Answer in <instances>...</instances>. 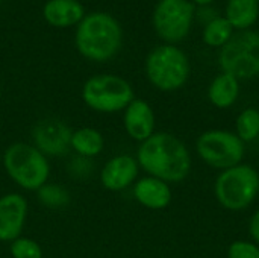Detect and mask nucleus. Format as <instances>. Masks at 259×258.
Returning <instances> with one entry per match:
<instances>
[{
  "mask_svg": "<svg viewBox=\"0 0 259 258\" xmlns=\"http://www.w3.org/2000/svg\"><path fill=\"white\" fill-rule=\"evenodd\" d=\"M171 189L168 182L155 176L140 178L134 186L135 201L149 210H164L171 202Z\"/></svg>",
  "mask_w": 259,
  "mask_h": 258,
  "instance_id": "14",
  "label": "nucleus"
},
{
  "mask_svg": "<svg viewBox=\"0 0 259 258\" xmlns=\"http://www.w3.org/2000/svg\"><path fill=\"white\" fill-rule=\"evenodd\" d=\"M225 17L234 29L246 30L258 20L259 0H228Z\"/></svg>",
  "mask_w": 259,
  "mask_h": 258,
  "instance_id": "17",
  "label": "nucleus"
},
{
  "mask_svg": "<svg viewBox=\"0 0 259 258\" xmlns=\"http://www.w3.org/2000/svg\"><path fill=\"white\" fill-rule=\"evenodd\" d=\"M38 201L50 210H61L70 204V193L67 189L56 184H46L38 190Z\"/></svg>",
  "mask_w": 259,
  "mask_h": 258,
  "instance_id": "21",
  "label": "nucleus"
},
{
  "mask_svg": "<svg viewBox=\"0 0 259 258\" xmlns=\"http://www.w3.org/2000/svg\"><path fill=\"white\" fill-rule=\"evenodd\" d=\"M194 3L190 0H159L153 11V27L167 43L184 40L191 29Z\"/></svg>",
  "mask_w": 259,
  "mask_h": 258,
  "instance_id": "9",
  "label": "nucleus"
},
{
  "mask_svg": "<svg viewBox=\"0 0 259 258\" xmlns=\"http://www.w3.org/2000/svg\"><path fill=\"white\" fill-rule=\"evenodd\" d=\"M228 258H259V245L247 240H235L228 248Z\"/></svg>",
  "mask_w": 259,
  "mask_h": 258,
  "instance_id": "23",
  "label": "nucleus"
},
{
  "mask_svg": "<svg viewBox=\"0 0 259 258\" xmlns=\"http://www.w3.org/2000/svg\"><path fill=\"white\" fill-rule=\"evenodd\" d=\"M146 76L161 91H176L190 78V61L184 50L173 44L155 47L146 58Z\"/></svg>",
  "mask_w": 259,
  "mask_h": 258,
  "instance_id": "5",
  "label": "nucleus"
},
{
  "mask_svg": "<svg viewBox=\"0 0 259 258\" xmlns=\"http://www.w3.org/2000/svg\"><path fill=\"white\" fill-rule=\"evenodd\" d=\"M27 210V199L20 193H6L0 198V242L11 243L21 237Z\"/></svg>",
  "mask_w": 259,
  "mask_h": 258,
  "instance_id": "11",
  "label": "nucleus"
},
{
  "mask_svg": "<svg viewBox=\"0 0 259 258\" xmlns=\"http://www.w3.org/2000/svg\"><path fill=\"white\" fill-rule=\"evenodd\" d=\"M237 135L241 141H253L259 137V111L256 108H246L237 117Z\"/></svg>",
  "mask_w": 259,
  "mask_h": 258,
  "instance_id": "20",
  "label": "nucleus"
},
{
  "mask_svg": "<svg viewBox=\"0 0 259 258\" xmlns=\"http://www.w3.org/2000/svg\"><path fill=\"white\" fill-rule=\"evenodd\" d=\"M3 167L8 176L27 192H38L47 184L50 163L33 144L12 143L3 154Z\"/></svg>",
  "mask_w": 259,
  "mask_h": 258,
  "instance_id": "3",
  "label": "nucleus"
},
{
  "mask_svg": "<svg viewBox=\"0 0 259 258\" xmlns=\"http://www.w3.org/2000/svg\"><path fill=\"white\" fill-rule=\"evenodd\" d=\"M140 172L137 158L131 155H115L100 170V182L109 192H121L131 187Z\"/></svg>",
  "mask_w": 259,
  "mask_h": 258,
  "instance_id": "12",
  "label": "nucleus"
},
{
  "mask_svg": "<svg viewBox=\"0 0 259 258\" xmlns=\"http://www.w3.org/2000/svg\"><path fill=\"white\" fill-rule=\"evenodd\" d=\"M193 3H196V5H209V3H212L214 0H191Z\"/></svg>",
  "mask_w": 259,
  "mask_h": 258,
  "instance_id": "25",
  "label": "nucleus"
},
{
  "mask_svg": "<svg viewBox=\"0 0 259 258\" xmlns=\"http://www.w3.org/2000/svg\"><path fill=\"white\" fill-rule=\"evenodd\" d=\"M135 99L132 85L117 75H94L88 78L82 87L83 103L96 113L114 114L124 111Z\"/></svg>",
  "mask_w": 259,
  "mask_h": 258,
  "instance_id": "6",
  "label": "nucleus"
},
{
  "mask_svg": "<svg viewBox=\"0 0 259 258\" xmlns=\"http://www.w3.org/2000/svg\"><path fill=\"white\" fill-rule=\"evenodd\" d=\"M12 258H42V249L38 242L29 237H18L9 246Z\"/></svg>",
  "mask_w": 259,
  "mask_h": 258,
  "instance_id": "22",
  "label": "nucleus"
},
{
  "mask_svg": "<svg viewBox=\"0 0 259 258\" xmlns=\"http://www.w3.org/2000/svg\"><path fill=\"white\" fill-rule=\"evenodd\" d=\"M71 134V128L62 120L46 119L33 128V146L46 157H59L70 149Z\"/></svg>",
  "mask_w": 259,
  "mask_h": 258,
  "instance_id": "10",
  "label": "nucleus"
},
{
  "mask_svg": "<svg viewBox=\"0 0 259 258\" xmlns=\"http://www.w3.org/2000/svg\"><path fill=\"white\" fill-rule=\"evenodd\" d=\"M240 94V81L229 73H220L208 88L209 102L220 109L232 106Z\"/></svg>",
  "mask_w": 259,
  "mask_h": 258,
  "instance_id": "16",
  "label": "nucleus"
},
{
  "mask_svg": "<svg viewBox=\"0 0 259 258\" xmlns=\"http://www.w3.org/2000/svg\"><path fill=\"white\" fill-rule=\"evenodd\" d=\"M196 149L208 166L220 170L241 164L246 154L244 141H241L235 132L225 129H209L203 132L196 141Z\"/></svg>",
  "mask_w": 259,
  "mask_h": 258,
  "instance_id": "8",
  "label": "nucleus"
},
{
  "mask_svg": "<svg viewBox=\"0 0 259 258\" xmlns=\"http://www.w3.org/2000/svg\"><path fill=\"white\" fill-rule=\"evenodd\" d=\"M123 125L132 140L143 143L155 134L153 108L143 99H134L124 109Z\"/></svg>",
  "mask_w": 259,
  "mask_h": 258,
  "instance_id": "13",
  "label": "nucleus"
},
{
  "mask_svg": "<svg viewBox=\"0 0 259 258\" xmlns=\"http://www.w3.org/2000/svg\"><path fill=\"white\" fill-rule=\"evenodd\" d=\"M249 234L253 239V243L259 245V210H256L249 220Z\"/></svg>",
  "mask_w": 259,
  "mask_h": 258,
  "instance_id": "24",
  "label": "nucleus"
},
{
  "mask_svg": "<svg viewBox=\"0 0 259 258\" xmlns=\"http://www.w3.org/2000/svg\"><path fill=\"white\" fill-rule=\"evenodd\" d=\"M219 64L223 73L234 78L252 79L259 75V33L241 30L222 47Z\"/></svg>",
  "mask_w": 259,
  "mask_h": 258,
  "instance_id": "7",
  "label": "nucleus"
},
{
  "mask_svg": "<svg viewBox=\"0 0 259 258\" xmlns=\"http://www.w3.org/2000/svg\"><path fill=\"white\" fill-rule=\"evenodd\" d=\"M85 15V8L79 0H47L42 8L44 20L55 27L77 26Z\"/></svg>",
  "mask_w": 259,
  "mask_h": 258,
  "instance_id": "15",
  "label": "nucleus"
},
{
  "mask_svg": "<svg viewBox=\"0 0 259 258\" xmlns=\"http://www.w3.org/2000/svg\"><path fill=\"white\" fill-rule=\"evenodd\" d=\"M234 35V27L226 20V17H215L212 18L205 30H203V41L209 47H223Z\"/></svg>",
  "mask_w": 259,
  "mask_h": 258,
  "instance_id": "19",
  "label": "nucleus"
},
{
  "mask_svg": "<svg viewBox=\"0 0 259 258\" xmlns=\"http://www.w3.org/2000/svg\"><path fill=\"white\" fill-rule=\"evenodd\" d=\"M103 135L94 128H79L73 131L70 149L82 158H94L103 151Z\"/></svg>",
  "mask_w": 259,
  "mask_h": 258,
  "instance_id": "18",
  "label": "nucleus"
},
{
  "mask_svg": "<svg viewBox=\"0 0 259 258\" xmlns=\"http://www.w3.org/2000/svg\"><path fill=\"white\" fill-rule=\"evenodd\" d=\"M138 166L165 182H181L191 172V155L187 146L170 132H155L140 143L137 151Z\"/></svg>",
  "mask_w": 259,
  "mask_h": 258,
  "instance_id": "1",
  "label": "nucleus"
},
{
  "mask_svg": "<svg viewBox=\"0 0 259 258\" xmlns=\"http://www.w3.org/2000/svg\"><path fill=\"white\" fill-rule=\"evenodd\" d=\"M219 204L229 211L249 208L259 193L258 170L249 164H238L223 170L214 184Z\"/></svg>",
  "mask_w": 259,
  "mask_h": 258,
  "instance_id": "4",
  "label": "nucleus"
},
{
  "mask_svg": "<svg viewBox=\"0 0 259 258\" xmlns=\"http://www.w3.org/2000/svg\"><path fill=\"white\" fill-rule=\"evenodd\" d=\"M74 43L77 52L94 62L112 59L123 43V29L108 12L87 14L76 27Z\"/></svg>",
  "mask_w": 259,
  "mask_h": 258,
  "instance_id": "2",
  "label": "nucleus"
}]
</instances>
